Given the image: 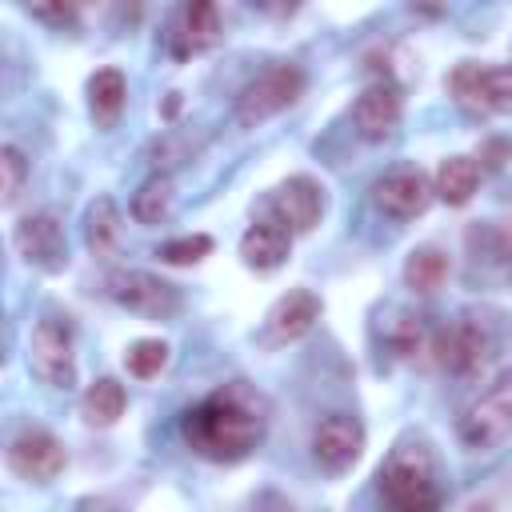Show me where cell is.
Here are the masks:
<instances>
[{
  "mask_svg": "<svg viewBox=\"0 0 512 512\" xmlns=\"http://www.w3.org/2000/svg\"><path fill=\"white\" fill-rule=\"evenodd\" d=\"M380 512H440V484H436V460L424 440H400L376 476Z\"/></svg>",
  "mask_w": 512,
  "mask_h": 512,
  "instance_id": "2",
  "label": "cell"
},
{
  "mask_svg": "<svg viewBox=\"0 0 512 512\" xmlns=\"http://www.w3.org/2000/svg\"><path fill=\"white\" fill-rule=\"evenodd\" d=\"M84 240H88V252L108 260L120 244V212L112 204V196H96L88 204V220H84Z\"/></svg>",
  "mask_w": 512,
  "mask_h": 512,
  "instance_id": "22",
  "label": "cell"
},
{
  "mask_svg": "<svg viewBox=\"0 0 512 512\" xmlns=\"http://www.w3.org/2000/svg\"><path fill=\"white\" fill-rule=\"evenodd\" d=\"M220 40V12L216 4L208 0H192L180 20H176V32H172V52L176 56H196L204 48H212Z\"/></svg>",
  "mask_w": 512,
  "mask_h": 512,
  "instance_id": "16",
  "label": "cell"
},
{
  "mask_svg": "<svg viewBox=\"0 0 512 512\" xmlns=\"http://www.w3.org/2000/svg\"><path fill=\"white\" fill-rule=\"evenodd\" d=\"M364 452V424L356 416L332 412L312 432V456L324 472H348Z\"/></svg>",
  "mask_w": 512,
  "mask_h": 512,
  "instance_id": "10",
  "label": "cell"
},
{
  "mask_svg": "<svg viewBox=\"0 0 512 512\" xmlns=\"http://www.w3.org/2000/svg\"><path fill=\"white\" fill-rule=\"evenodd\" d=\"M264 428H268V404L244 380L220 384L216 392L196 400L180 420L184 444L212 464H236L252 456L264 440Z\"/></svg>",
  "mask_w": 512,
  "mask_h": 512,
  "instance_id": "1",
  "label": "cell"
},
{
  "mask_svg": "<svg viewBox=\"0 0 512 512\" xmlns=\"http://www.w3.org/2000/svg\"><path fill=\"white\" fill-rule=\"evenodd\" d=\"M300 92H304V72L296 64H272V68H264L236 96V120H240V128L264 124L268 116H276L288 104H296Z\"/></svg>",
  "mask_w": 512,
  "mask_h": 512,
  "instance_id": "3",
  "label": "cell"
},
{
  "mask_svg": "<svg viewBox=\"0 0 512 512\" xmlns=\"http://www.w3.org/2000/svg\"><path fill=\"white\" fill-rule=\"evenodd\" d=\"M124 364L136 380H152L168 364V344L164 340H132L128 352H124Z\"/></svg>",
  "mask_w": 512,
  "mask_h": 512,
  "instance_id": "24",
  "label": "cell"
},
{
  "mask_svg": "<svg viewBox=\"0 0 512 512\" xmlns=\"http://www.w3.org/2000/svg\"><path fill=\"white\" fill-rule=\"evenodd\" d=\"M12 240H16V252L24 256V264H32V268L60 272L64 260H68V240H64V228L52 212L24 216L12 232Z\"/></svg>",
  "mask_w": 512,
  "mask_h": 512,
  "instance_id": "11",
  "label": "cell"
},
{
  "mask_svg": "<svg viewBox=\"0 0 512 512\" xmlns=\"http://www.w3.org/2000/svg\"><path fill=\"white\" fill-rule=\"evenodd\" d=\"M172 208H176V188H172V176H168V172L148 176V180L140 184V192L132 196V216H136L140 224H148V228L168 224Z\"/></svg>",
  "mask_w": 512,
  "mask_h": 512,
  "instance_id": "21",
  "label": "cell"
},
{
  "mask_svg": "<svg viewBox=\"0 0 512 512\" xmlns=\"http://www.w3.org/2000/svg\"><path fill=\"white\" fill-rule=\"evenodd\" d=\"M432 196H436L432 180H428L420 168H412V164H400V168L384 172V176L372 184L376 208L388 212L392 220H416V216H424L428 204H432Z\"/></svg>",
  "mask_w": 512,
  "mask_h": 512,
  "instance_id": "9",
  "label": "cell"
},
{
  "mask_svg": "<svg viewBox=\"0 0 512 512\" xmlns=\"http://www.w3.org/2000/svg\"><path fill=\"white\" fill-rule=\"evenodd\" d=\"M124 96H128V84H124V72L116 68H100L88 76V108H92V120L96 128H112L124 112Z\"/></svg>",
  "mask_w": 512,
  "mask_h": 512,
  "instance_id": "18",
  "label": "cell"
},
{
  "mask_svg": "<svg viewBox=\"0 0 512 512\" xmlns=\"http://www.w3.org/2000/svg\"><path fill=\"white\" fill-rule=\"evenodd\" d=\"M192 156H196V144H192L188 132H168V136H160V144L152 148V164H156V168H172V164H184V160H192Z\"/></svg>",
  "mask_w": 512,
  "mask_h": 512,
  "instance_id": "27",
  "label": "cell"
},
{
  "mask_svg": "<svg viewBox=\"0 0 512 512\" xmlns=\"http://www.w3.org/2000/svg\"><path fill=\"white\" fill-rule=\"evenodd\" d=\"M508 152H512V148H508V140H488V144H484V152H480V160H484V168H500Z\"/></svg>",
  "mask_w": 512,
  "mask_h": 512,
  "instance_id": "29",
  "label": "cell"
},
{
  "mask_svg": "<svg viewBox=\"0 0 512 512\" xmlns=\"http://www.w3.org/2000/svg\"><path fill=\"white\" fill-rule=\"evenodd\" d=\"M272 216L276 224L292 236L300 232H312L324 216V188L312 180V176H288L276 192H272Z\"/></svg>",
  "mask_w": 512,
  "mask_h": 512,
  "instance_id": "12",
  "label": "cell"
},
{
  "mask_svg": "<svg viewBox=\"0 0 512 512\" xmlns=\"http://www.w3.org/2000/svg\"><path fill=\"white\" fill-rule=\"evenodd\" d=\"M124 404H128L124 384L112 380V376H100L96 384H88V392H84V400H80V416H84L92 428H112V424L124 416Z\"/></svg>",
  "mask_w": 512,
  "mask_h": 512,
  "instance_id": "20",
  "label": "cell"
},
{
  "mask_svg": "<svg viewBox=\"0 0 512 512\" xmlns=\"http://www.w3.org/2000/svg\"><path fill=\"white\" fill-rule=\"evenodd\" d=\"M320 320V296L308 288H288L264 316L272 340H296Z\"/></svg>",
  "mask_w": 512,
  "mask_h": 512,
  "instance_id": "15",
  "label": "cell"
},
{
  "mask_svg": "<svg viewBox=\"0 0 512 512\" xmlns=\"http://www.w3.org/2000/svg\"><path fill=\"white\" fill-rule=\"evenodd\" d=\"M108 296L136 312V316H148V320H168L176 308H180V296L168 280L152 276V272H140V268H124V272H112L108 276Z\"/></svg>",
  "mask_w": 512,
  "mask_h": 512,
  "instance_id": "7",
  "label": "cell"
},
{
  "mask_svg": "<svg viewBox=\"0 0 512 512\" xmlns=\"http://www.w3.org/2000/svg\"><path fill=\"white\" fill-rule=\"evenodd\" d=\"M444 280H448V256H444L440 248L424 244V248H412V252H408V260H404V284H408L412 292L428 296V292H436Z\"/></svg>",
  "mask_w": 512,
  "mask_h": 512,
  "instance_id": "23",
  "label": "cell"
},
{
  "mask_svg": "<svg viewBox=\"0 0 512 512\" xmlns=\"http://www.w3.org/2000/svg\"><path fill=\"white\" fill-rule=\"evenodd\" d=\"M208 252H212V236H204V232L176 236V240L160 244V260H168V264H196V260H204Z\"/></svg>",
  "mask_w": 512,
  "mask_h": 512,
  "instance_id": "26",
  "label": "cell"
},
{
  "mask_svg": "<svg viewBox=\"0 0 512 512\" xmlns=\"http://www.w3.org/2000/svg\"><path fill=\"white\" fill-rule=\"evenodd\" d=\"M448 88L460 108L476 116H508L512 112V68H484V64H456Z\"/></svg>",
  "mask_w": 512,
  "mask_h": 512,
  "instance_id": "5",
  "label": "cell"
},
{
  "mask_svg": "<svg viewBox=\"0 0 512 512\" xmlns=\"http://www.w3.org/2000/svg\"><path fill=\"white\" fill-rule=\"evenodd\" d=\"M456 432L468 448H496V444L512 440V372L500 376L496 384H488L464 408Z\"/></svg>",
  "mask_w": 512,
  "mask_h": 512,
  "instance_id": "4",
  "label": "cell"
},
{
  "mask_svg": "<svg viewBox=\"0 0 512 512\" xmlns=\"http://www.w3.org/2000/svg\"><path fill=\"white\" fill-rule=\"evenodd\" d=\"M64 444L48 428H20L8 444V468L28 484H48L64 472Z\"/></svg>",
  "mask_w": 512,
  "mask_h": 512,
  "instance_id": "8",
  "label": "cell"
},
{
  "mask_svg": "<svg viewBox=\"0 0 512 512\" xmlns=\"http://www.w3.org/2000/svg\"><path fill=\"white\" fill-rule=\"evenodd\" d=\"M400 112H404V96L396 84L380 80V84H368L356 104H352V124L364 140H388L400 124Z\"/></svg>",
  "mask_w": 512,
  "mask_h": 512,
  "instance_id": "13",
  "label": "cell"
},
{
  "mask_svg": "<svg viewBox=\"0 0 512 512\" xmlns=\"http://www.w3.org/2000/svg\"><path fill=\"white\" fill-rule=\"evenodd\" d=\"M436 360L456 376H472L492 360V340L476 324H452L436 336Z\"/></svg>",
  "mask_w": 512,
  "mask_h": 512,
  "instance_id": "14",
  "label": "cell"
},
{
  "mask_svg": "<svg viewBox=\"0 0 512 512\" xmlns=\"http://www.w3.org/2000/svg\"><path fill=\"white\" fill-rule=\"evenodd\" d=\"M476 184H480V164H476L472 156H448V160H440L436 180H432L436 196H440L444 204H452V208L468 204L472 192H476Z\"/></svg>",
  "mask_w": 512,
  "mask_h": 512,
  "instance_id": "19",
  "label": "cell"
},
{
  "mask_svg": "<svg viewBox=\"0 0 512 512\" xmlns=\"http://www.w3.org/2000/svg\"><path fill=\"white\" fill-rule=\"evenodd\" d=\"M36 20H52V24H68L76 20V8L72 4H52V8H32Z\"/></svg>",
  "mask_w": 512,
  "mask_h": 512,
  "instance_id": "28",
  "label": "cell"
},
{
  "mask_svg": "<svg viewBox=\"0 0 512 512\" xmlns=\"http://www.w3.org/2000/svg\"><path fill=\"white\" fill-rule=\"evenodd\" d=\"M240 256L256 272H272L288 260V232L276 220H260L240 236Z\"/></svg>",
  "mask_w": 512,
  "mask_h": 512,
  "instance_id": "17",
  "label": "cell"
},
{
  "mask_svg": "<svg viewBox=\"0 0 512 512\" xmlns=\"http://www.w3.org/2000/svg\"><path fill=\"white\" fill-rule=\"evenodd\" d=\"M28 368L40 384L48 388H72L76 380V360H72V324L60 316H44L32 328L28 340Z\"/></svg>",
  "mask_w": 512,
  "mask_h": 512,
  "instance_id": "6",
  "label": "cell"
},
{
  "mask_svg": "<svg viewBox=\"0 0 512 512\" xmlns=\"http://www.w3.org/2000/svg\"><path fill=\"white\" fill-rule=\"evenodd\" d=\"M0 172H4V180H0V204H12L20 196V188H24V176H28V160H24V152L16 144H4L0 148Z\"/></svg>",
  "mask_w": 512,
  "mask_h": 512,
  "instance_id": "25",
  "label": "cell"
}]
</instances>
